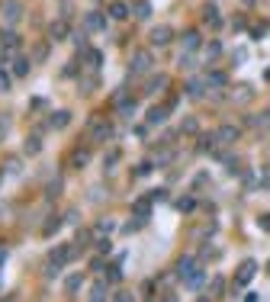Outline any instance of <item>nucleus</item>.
Returning a JSON list of instances; mask_svg holds the SVG:
<instances>
[{
    "mask_svg": "<svg viewBox=\"0 0 270 302\" xmlns=\"http://www.w3.org/2000/svg\"><path fill=\"white\" fill-rule=\"evenodd\" d=\"M180 42H184V49H187V52H197L200 45H202V39H200V32H197V29H190V32H184V39H180Z\"/></svg>",
    "mask_w": 270,
    "mask_h": 302,
    "instance_id": "5",
    "label": "nucleus"
},
{
    "mask_svg": "<svg viewBox=\"0 0 270 302\" xmlns=\"http://www.w3.org/2000/svg\"><path fill=\"white\" fill-rule=\"evenodd\" d=\"M235 139H238V129H235V126H222L219 132H215V142H222V145H225V142L232 145Z\"/></svg>",
    "mask_w": 270,
    "mask_h": 302,
    "instance_id": "6",
    "label": "nucleus"
},
{
    "mask_svg": "<svg viewBox=\"0 0 270 302\" xmlns=\"http://www.w3.org/2000/svg\"><path fill=\"white\" fill-rule=\"evenodd\" d=\"M68 122H71V113H68V109H58V113L52 116V122H49V126H52V129H65Z\"/></svg>",
    "mask_w": 270,
    "mask_h": 302,
    "instance_id": "11",
    "label": "nucleus"
},
{
    "mask_svg": "<svg viewBox=\"0 0 270 302\" xmlns=\"http://www.w3.org/2000/svg\"><path fill=\"white\" fill-rule=\"evenodd\" d=\"M93 84H97V77H84V93H90Z\"/></svg>",
    "mask_w": 270,
    "mask_h": 302,
    "instance_id": "35",
    "label": "nucleus"
},
{
    "mask_svg": "<svg viewBox=\"0 0 270 302\" xmlns=\"http://www.w3.org/2000/svg\"><path fill=\"white\" fill-rule=\"evenodd\" d=\"M39 148H42V142H39V135H32V139L26 142V154H39Z\"/></svg>",
    "mask_w": 270,
    "mask_h": 302,
    "instance_id": "21",
    "label": "nucleus"
},
{
    "mask_svg": "<svg viewBox=\"0 0 270 302\" xmlns=\"http://www.w3.org/2000/svg\"><path fill=\"white\" fill-rule=\"evenodd\" d=\"M209 290H212V296H222V290H225V283H222V280H212V286H209Z\"/></svg>",
    "mask_w": 270,
    "mask_h": 302,
    "instance_id": "30",
    "label": "nucleus"
},
{
    "mask_svg": "<svg viewBox=\"0 0 270 302\" xmlns=\"http://www.w3.org/2000/svg\"><path fill=\"white\" fill-rule=\"evenodd\" d=\"M148 39H151V45H158V49H161V45H171L174 29H171V26H154V29H151V36H148Z\"/></svg>",
    "mask_w": 270,
    "mask_h": 302,
    "instance_id": "2",
    "label": "nucleus"
},
{
    "mask_svg": "<svg viewBox=\"0 0 270 302\" xmlns=\"http://www.w3.org/2000/svg\"><path fill=\"white\" fill-rule=\"evenodd\" d=\"M261 187L270 190V167H264V174H261Z\"/></svg>",
    "mask_w": 270,
    "mask_h": 302,
    "instance_id": "31",
    "label": "nucleus"
},
{
    "mask_svg": "<svg viewBox=\"0 0 270 302\" xmlns=\"http://www.w3.org/2000/svg\"><path fill=\"white\" fill-rule=\"evenodd\" d=\"M197 270V264H193V257H180V264H177V277L180 280H190V273Z\"/></svg>",
    "mask_w": 270,
    "mask_h": 302,
    "instance_id": "8",
    "label": "nucleus"
},
{
    "mask_svg": "<svg viewBox=\"0 0 270 302\" xmlns=\"http://www.w3.org/2000/svg\"><path fill=\"white\" fill-rule=\"evenodd\" d=\"M251 93H254V87H248V84H238V90H235V100H238V103H245L248 97H251Z\"/></svg>",
    "mask_w": 270,
    "mask_h": 302,
    "instance_id": "19",
    "label": "nucleus"
},
{
    "mask_svg": "<svg viewBox=\"0 0 270 302\" xmlns=\"http://www.w3.org/2000/svg\"><path fill=\"white\" fill-rule=\"evenodd\" d=\"M164 84H167V77H164V74H158V77H154V80H148L145 93H158V90H164Z\"/></svg>",
    "mask_w": 270,
    "mask_h": 302,
    "instance_id": "15",
    "label": "nucleus"
},
{
    "mask_svg": "<svg viewBox=\"0 0 270 302\" xmlns=\"http://www.w3.org/2000/svg\"><path fill=\"white\" fill-rule=\"evenodd\" d=\"M212 139H215V135H200L197 148H200V151H209V148H212Z\"/></svg>",
    "mask_w": 270,
    "mask_h": 302,
    "instance_id": "24",
    "label": "nucleus"
},
{
    "mask_svg": "<svg viewBox=\"0 0 270 302\" xmlns=\"http://www.w3.org/2000/svg\"><path fill=\"white\" fill-rule=\"evenodd\" d=\"M71 39H74V45H77V49H84V32H71Z\"/></svg>",
    "mask_w": 270,
    "mask_h": 302,
    "instance_id": "33",
    "label": "nucleus"
},
{
    "mask_svg": "<svg viewBox=\"0 0 270 302\" xmlns=\"http://www.w3.org/2000/svg\"><path fill=\"white\" fill-rule=\"evenodd\" d=\"M13 61H16V65H13V74H16V77H26V74H29V68H32V58L19 55V58H13Z\"/></svg>",
    "mask_w": 270,
    "mask_h": 302,
    "instance_id": "7",
    "label": "nucleus"
},
{
    "mask_svg": "<svg viewBox=\"0 0 270 302\" xmlns=\"http://www.w3.org/2000/svg\"><path fill=\"white\" fill-rule=\"evenodd\" d=\"M209 84H212V87H225V74L212 71V74H209Z\"/></svg>",
    "mask_w": 270,
    "mask_h": 302,
    "instance_id": "25",
    "label": "nucleus"
},
{
    "mask_svg": "<svg viewBox=\"0 0 270 302\" xmlns=\"http://www.w3.org/2000/svg\"><path fill=\"white\" fill-rule=\"evenodd\" d=\"M110 16H113V19H126V16H129V3H123V0H116V3L110 6Z\"/></svg>",
    "mask_w": 270,
    "mask_h": 302,
    "instance_id": "12",
    "label": "nucleus"
},
{
    "mask_svg": "<svg viewBox=\"0 0 270 302\" xmlns=\"http://www.w3.org/2000/svg\"><path fill=\"white\" fill-rule=\"evenodd\" d=\"M254 273H258V260H241V267L235 270V283L238 286H248L254 280Z\"/></svg>",
    "mask_w": 270,
    "mask_h": 302,
    "instance_id": "1",
    "label": "nucleus"
},
{
    "mask_svg": "<svg viewBox=\"0 0 270 302\" xmlns=\"http://www.w3.org/2000/svg\"><path fill=\"white\" fill-rule=\"evenodd\" d=\"M151 55H148V52H135V58H132V68H129V71L132 74H145L148 71V68H151Z\"/></svg>",
    "mask_w": 270,
    "mask_h": 302,
    "instance_id": "3",
    "label": "nucleus"
},
{
    "mask_svg": "<svg viewBox=\"0 0 270 302\" xmlns=\"http://www.w3.org/2000/svg\"><path fill=\"white\" fill-rule=\"evenodd\" d=\"M106 296H110V293H106V286H103V283H97V286L90 290V299H106Z\"/></svg>",
    "mask_w": 270,
    "mask_h": 302,
    "instance_id": "23",
    "label": "nucleus"
},
{
    "mask_svg": "<svg viewBox=\"0 0 270 302\" xmlns=\"http://www.w3.org/2000/svg\"><path fill=\"white\" fill-rule=\"evenodd\" d=\"M164 119H167V109L164 106H154L151 113H148V122H151V126H161Z\"/></svg>",
    "mask_w": 270,
    "mask_h": 302,
    "instance_id": "13",
    "label": "nucleus"
},
{
    "mask_svg": "<svg viewBox=\"0 0 270 302\" xmlns=\"http://www.w3.org/2000/svg\"><path fill=\"white\" fill-rule=\"evenodd\" d=\"M87 157H90V154H87L84 148H80V151H74V157H71V161H74V167H84V164H87Z\"/></svg>",
    "mask_w": 270,
    "mask_h": 302,
    "instance_id": "22",
    "label": "nucleus"
},
{
    "mask_svg": "<svg viewBox=\"0 0 270 302\" xmlns=\"http://www.w3.org/2000/svg\"><path fill=\"white\" fill-rule=\"evenodd\" d=\"M0 90H10V77H6V71H0Z\"/></svg>",
    "mask_w": 270,
    "mask_h": 302,
    "instance_id": "34",
    "label": "nucleus"
},
{
    "mask_svg": "<svg viewBox=\"0 0 270 302\" xmlns=\"http://www.w3.org/2000/svg\"><path fill=\"white\" fill-rule=\"evenodd\" d=\"M0 45H3L6 52L19 49V32L16 29H3V32H0Z\"/></svg>",
    "mask_w": 270,
    "mask_h": 302,
    "instance_id": "4",
    "label": "nucleus"
},
{
    "mask_svg": "<svg viewBox=\"0 0 270 302\" xmlns=\"http://www.w3.org/2000/svg\"><path fill=\"white\" fill-rule=\"evenodd\" d=\"M177 209H180V212H190V209H193V200H190V196H184V200H177Z\"/></svg>",
    "mask_w": 270,
    "mask_h": 302,
    "instance_id": "29",
    "label": "nucleus"
},
{
    "mask_svg": "<svg viewBox=\"0 0 270 302\" xmlns=\"http://www.w3.org/2000/svg\"><path fill=\"white\" fill-rule=\"evenodd\" d=\"M135 16L148 19V16H151V3H148V0H138V3H135Z\"/></svg>",
    "mask_w": 270,
    "mask_h": 302,
    "instance_id": "16",
    "label": "nucleus"
},
{
    "mask_svg": "<svg viewBox=\"0 0 270 302\" xmlns=\"http://www.w3.org/2000/svg\"><path fill=\"white\" fill-rule=\"evenodd\" d=\"M219 55H222V45H219V42H212V45L206 49V58H209V61H212V58H219Z\"/></svg>",
    "mask_w": 270,
    "mask_h": 302,
    "instance_id": "27",
    "label": "nucleus"
},
{
    "mask_svg": "<svg viewBox=\"0 0 270 302\" xmlns=\"http://www.w3.org/2000/svg\"><path fill=\"white\" fill-rule=\"evenodd\" d=\"M49 36H52V39H65V36H68V26H65V23H52V26H49Z\"/></svg>",
    "mask_w": 270,
    "mask_h": 302,
    "instance_id": "17",
    "label": "nucleus"
},
{
    "mask_svg": "<svg viewBox=\"0 0 270 302\" xmlns=\"http://www.w3.org/2000/svg\"><path fill=\"white\" fill-rule=\"evenodd\" d=\"M80 283H84V277H80V273H74V277H68V280H65V290H68V293H74V290H80Z\"/></svg>",
    "mask_w": 270,
    "mask_h": 302,
    "instance_id": "18",
    "label": "nucleus"
},
{
    "mask_svg": "<svg viewBox=\"0 0 270 302\" xmlns=\"http://www.w3.org/2000/svg\"><path fill=\"white\" fill-rule=\"evenodd\" d=\"M202 19H206L209 26H219V23H222V19H219V13H215V6H212V3H209V6H202Z\"/></svg>",
    "mask_w": 270,
    "mask_h": 302,
    "instance_id": "14",
    "label": "nucleus"
},
{
    "mask_svg": "<svg viewBox=\"0 0 270 302\" xmlns=\"http://www.w3.org/2000/svg\"><path fill=\"white\" fill-rule=\"evenodd\" d=\"M103 26H106L103 13H90V16H87V29H90V32H103Z\"/></svg>",
    "mask_w": 270,
    "mask_h": 302,
    "instance_id": "9",
    "label": "nucleus"
},
{
    "mask_svg": "<svg viewBox=\"0 0 270 302\" xmlns=\"http://www.w3.org/2000/svg\"><path fill=\"white\" fill-rule=\"evenodd\" d=\"M3 16H6V23H16V19L23 16V6H19L16 0H10V3H6V10H3Z\"/></svg>",
    "mask_w": 270,
    "mask_h": 302,
    "instance_id": "10",
    "label": "nucleus"
},
{
    "mask_svg": "<svg viewBox=\"0 0 270 302\" xmlns=\"http://www.w3.org/2000/svg\"><path fill=\"white\" fill-rule=\"evenodd\" d=\"M93 135H97L100 142H106V139H110V126H106V122H100V126H93Z\"/></svg>",
    "mask_w": 270,
    "mask_h": 302,
    "instance_id": "20",
    "label": "nucleus"
},
{
    "mask_svg": "<svg viewBox=\"0 0 270 302\" xmlns=\"http://www.w3.org/2000/svg\"><path fill=\"white\" fill-rule=\"evenodd\" d=\"M87 58H90V65H93V68H97L100 61H103V55H100V52H87Z\"/></svg>",
    "mask_w": 270,
    "mask_h": 302,
    "instance_id": "32",
    "label": "nucleus"
},
{
    "mask_svg": "<svg viewBox=\"0 0 270 302\" xmlns=\"http://www.w3.org/2000/svg\"><path fill=\"white\" fill-rule=\"evenodd\" d=\"M58 228V219H49V222H45V235H49V231H55Z\"/></svg>",
    "mask_w": 270,
    "mask_h": 302,
    "instance_id": "36",
    "label": "nucleus"
},
{
    "mask_svg": "<svg viewBox=\"0 0 270 302\" xmlns=\"http://www.w3.org/2000/svg\"><path fill=\"white\" fill-rule=\"evenodd\" d=\"M202 87H206V84H200V80H190V97H202Z\"/></svg>",
    "mask_w": 270,
    "mask_h": 302,
    "instance_id": "28",
    "label": "nucleus"
},
{
    "mask_svg": "<svg viewBox=\"0 0 270 302\" xmlns=\"http://www.w3.org/2000/svg\"><path fill=\"white\" fill-rule=\"evenodd\" d=\"M45 55H49V45L42 42V45H36V52H32V61H42Z\"/></svg>",
    "mask_w": 270,
    "mask_h": 302,
    "instance_id": "26",
    "label": "nucleus"
}]
</instances>
